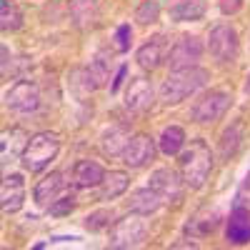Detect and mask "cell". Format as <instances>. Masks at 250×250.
Returning a JSON list of instances; mask_svg holds the SVG:
<instances>
[{"mask_svg":"<svg viewBox=\"0 0 250 250\" xmlns=\"http://www.w3.org/2000/svg\"><path fill=\"white\" fill-rule=\"evenodd\" d=\"M208 83V70L203 68H183V70H173L165 83L160 85V100L168 103V105H175V103L185 100L188 95L198 93L203 85Z\"/></svg>","mask_w":250,"mask_h":250,"instance_id":"cell-2","label":"cell"},{"mask_svg":"<svg viewBox=\"0 0 250 250\" xmlns=\"http://www.w3.org/2000/svg\"><path fill=\"white\" fill-rule=\"evenodd\" d=\"M130 38H133V30H130L128 23L118 25V30H115V50H118V53L128 50V48H130Z\"/></svg>","mask_w":250,"mask_h":250,"instance_id":"cell-31","label":"cell"},{"mask_svg":"<svg viewBox=\"0 0 250 250\" xmlns=\"http://www.w3.org/2000/svg\"><path fill=\"white\" fill-rule=\"evenodd\" d=\"M8 62H10V55H8V48L3 45V75H8Z\"/></svg>","mask_w":250,"mask_h":250,"instance_id":"cell-35","label":"cell"},{"mask_svg":"<svg viewBox=\"0 0 250 250\" xmlns=\"http://www.w3.org/2000/svg\"><path fill=\"white\" fill-rule=\"evenodd\" d=\"M5 105L15 113H33L40 105V88L30 80H20L5 93Z\"/></svg>","mask_w":250,"mask_h":250,"instance_id":"cell-8","label":"cell"},{"mask_svg":"<svg viewBox=\"0 0 250 250\" xmlns=\"http://www.w3.org/2000/svg\"><path fill=\"white\" fill-rule=\"evenodd\" d=\"M60 150V138L55 133H38L28 140L23 155H20V160H23L25 170L30 173H40L43 168H48L50 160H55Z\"/></svg>","mask_w":250,"mask_h":250,"instance_id":"cell-3","label":"cell"},{"mask_svg":"<svg viewBox=\"0 0 250 250\" xmlns=\"http://www.w3.org/2000/svg\"><path fill=\"white\" fill-rule=\"evenodd\" d=\"M245 93L250 95V75H248V80H245Z\"/></svg>","mask_w":250,"mask_h":250,"instance_id":"cell-36","label":"cell"},{"mask_svg":"<svg viewBox=\"0 0 250 250\" xmlns=\"http://www.w3.org/2000/svg\"><path fill=\"white\" fill-rule=\"evenodd\" d=\"M205 15V0H178L170 8V20L188 23V20H200Z\"/></svg>","mask_w":250,"mask_h":250,"instance_id":"cell-20","label":"cell"},{"mask_svg":"<svg viewBox=\"0 0 250 250\" xmlns=\"http://www.w3.org/2000/svg\"><path fill=\"white\" fill-rule=\"evenodd\" d=\"M73 208H75V198L73 195H65V198H60V200H53L50 215H68V213H73Z\"/></svg>","mask_w":250,"mask_h":250,"instance_id":"cell-32","label":"cell"},{"mask_svg":"<svg viewBox=\"0 0 250 250\" xmlns=\"http://www.w3.org/2000/svg\"><path fill=\"white\" fill-rule=\"evenodd\" d=\"M230 93H225V90H210V93H205L195 105H193V120L195 123H215L225 115V110L230 108Z\"/></svg>","mask_w":250,"mask_h":250,"instance_id":"cell-5","label":"cell"},{"mask_svg":"<svg viewBox=\"0 0 250 250\" xmlns=\"http://www.w3.org/2000/svg\"><path fill=\"white\" fill-rule=\"evenodd\" d=\"M23 25V13L18 10L13 0H0V28L3 33H13Z\"/></svg>","mask_w":250,"mask_h":250,"instance_id":"cell-27","label":"cell"},{"mask_svg":"<svg viewBox=\"0 0 250 250\" xmlns=\"http://www.w3.org/2000/svg\"><path fill=\"white\" fill-rule=\"evenodd\" d=\"M158 18H160V3L158 0H145V3H140L138 10H135V20L140 25H150Z\"/></svg>","mask_w":250,"mask_h":250,"instance_id":"cell-28","label":"cell"},{"mask_svg":"<svg viewBox=\"0 0 250 250\" xmlns=\"http://www.w3.org/2000/svg\"><path fill=\"white\" fill-rule=\"evenodd\" d=\"M203 58V43L193 35H183L178 43L170 48L168 65L170 70H183V68H195L198 60Z\"/></svg>","mask_w":250,"mask_h":250,"instance_id":"cell-7","label":"cell"},{"mask_svg":"<svg viewBox=\"0 0 250 250\" xmlns=\"http://www.w3.org/2000/svg\"><path fill=\"white\" fill-rule=\"evenodd\" d=\"M155 100V93H153V85L150 80L145 78H133L128 83V90H125V108L133 110V113H145Z\"/></svg>","mask_w":250,"mask_h":250,"instance_id":"cell-11","label":"cell"},{"mask_svg":"<svg viewBox=\"0 0 250 250\" xmlns=\"http://www.w3.org/2000/svg\"><path fill=\"white\" fill-rule=\"evenodd\" d=\"M0 200H3V213H18L25 203V180L23 175H5L0 188Z\"/></svg>","mask_w":250,"mask_h":250,"instance_id":"cell-12","label":"cell"},{"mask_svg":"<svg viewBox=\"0 0 250 250\" xmlns=\"http://www.w3.org/2000/svg\"><path fill=\"white\" fill-rule=\"evenodd\" d=\"M145 235H148V223L143 220L140 213H133L123 220H115L113 223V230H110V248H138Z\"/></svg>","mask_w":250,"mask_h":250,"instance_id":"cell-4","label":"cell"},{"mask_svg":"<svg viewBox=\"0 0 250 250\" xmlns=\"http://www.w3.org/2000/svg\"><path fill=\"white\" fill-rule=\"evenodd\" d=\"M62 185H65V180H62V173H58V170L48 173L43 180L35 185V190H33L35 203H38V205H48V203H53V200L60 195Z\"/></svg>","mask_w":250,"mask_h":250,"instance_id":"cell-17","label":"cell"},{"mask_svg":"<svg viewBox=\"0 0 250 250\" xmlns=\"http://www.w3.org/2000/svg\"><path fill=\"white\" fill-rule=\"evenodd\" d=\"M150 188L163 198V203H178L183 198V180L170 168H158L150 175Z\"/></svg>","mask_w":250,"mask_h":250,"instance_id":"cell-10","label":"cell"},{"mask_svg":"<svg viewBox=\"0 0 250 250\" xmlns=\"http://www.w3.org/2000/svg\"><path fill=\"white\" fill-rule=\"evenodd\" d=\"M128 140H130L128 125H110V128L103 133V138H100V148H103V153H105V155L115 158V155H123Z\"/></svg>","mask_w":250,"mask_h":250,"instance_id":"cell-14","label":"cell"},{"mask_svg":"<svg viewBox=\"0 0 250 250\" xmlns=\"http://www.w3.org/2000/svg\"><path fill=\"white\" fill-rule=\"evenodd\" d=\"M218 220H220V215H218V210H210V208H203V210L195 215V218H190V223H188V228L185 230L190 233V235H208V233H213L215 230V225H218Z\"/></svg>","mask_w":250,"mask_h":250,"instance_id":"cell-23","label":"cell"},{"mask_svg":"<svg viewBox=\"0 0 250 250\" xmlns=\"http://www.w3.org/2000/svg\"><path fill=\"white\" fill-rule=\"evenodd\" d=\"M125 73H128V65H120V70H118V75H115V80H113V85H110V93H115V90L120 88V83H123Z\"/></svg>","mask_w":250,"mask_h":250,"instance_id":"cell-34","label":"cell"},{"mask_svg":"<svg viewBox=\"0 0 250 250\" xmlns=\"http://www.w3.org/2000/svg\"><path fill=\"white\" fill-rule=\"evenodd\" d=\"M185 145V130L178 128V125H168L163 133H160V140H158V148L165 153V155H178Z\"/></svg>","mask_w":250,"mask_h":250,"instance_id":"cell-25","label":"cell"},{"mask_svg":"<svg viewBox=\"0 0 250 250\" xmlns=\"http://www.w3.org/2000/svg\"><path fill=\"white\" fill-rule=\"evenodd\" d=\"M113 223V210L108 208H103V210H95L85 218V228L88 230H103V228H108Z\"/></svg>","mask_w":250,"mask_h":250,"instance_id":"cell-29","label":"cell"},{"mask_svg":"<svg viewBox=\"0 0 250 250\" xmlns=\"http://www.w3.org/2000/svg\"><path fill=\"white\" fill-rule=\"evenodd\" d=\"M160 205H163V198L153 190L150 185H148V188H140V190H135V193L130 195V200H128V208H130L133 213H140V215H150V213H155Z\"/></svg>","mask_w":250,"mask_h":250,"instance_id":"cell-18","label":"cell"},{"mask_svg":"<svg viewBox=\"0 0 250 250\" xmlns=\"http://www.w3.org/2000/svg\"><path fill=\"white\" fill-rule=\"evenodd\" d=\"M225 238L230 245H248L250 243V210L243 205H238L228 218Z\"/></svg>","mask_w":250,"mask_h":250,"instance_id":"cell-13","label":"cell"},{"mask_svg":"<svg viewBox=\"0 0 250 250\" xmlns=\"http://www.w3.org/2000/svg\"><path fill=\"white\" fill-rule=\"evenodd\" d=\"M240 143H243V123L228 125V128L223 130V135H220V153H223V158L235 155V150L240 148Z\"/></svg>","mask_w":250,"mask_h":250,"instance_id":"cell-26","label":"cell"},{"mask_svg":"<svg viewBox=\"0 0 250 250\" xmlns=\"http://www.w3.org/2000/svg\"><path fill=\"white\" fill-rule=\"evenodd\" d=\"M208 50L220 62H230L238 55V33L230 25H215L208 35Z\"/></svg>","mask_w":250,"mask_h":250,"instance_id":"cell-6","label":"cell"},{"mask_svg":"<svg viewBox=\"0 0 250 250\" xmlns=\"http://www.w3.org/2000/svg\"><path fill=\"white\" fill-rule=\"evenodd\" d=\"M218 8L223 15H233L243 8V0H218Z\"/></svg>","mask_w":250,"mask_h":250,"instance_id":"cell-33","label":"cell"},{"mask_svg":"<svg viewBox=\"0 0 250 250\" xmlns=\"http://www.w3.org/2000/svg\"><path fill=\"white\" fill-rule=\"evenodd\" d=\"M155 158V140L145 133H138L128 140L123 150V163L128 165V168H143V165H148L150 160Z\"/></svg>","mask_w":250,"mask_h":250,"instance_id":"cell-9","label":"cell"},{"mask_svg":"<svg viewBox=\"0 0 250 250\" xmlns=\"http://www.w3.org/2000/svg\"><path fill=\"white\" fill-rule=\"evenodd\" d=\"M28 135L20 130V128H10L3 133V143H0V148H3V163H8V158H15V155H23L25 145H28Z\"/></svg>","mask_w":250,"mask_h":250,"instance_id":"cell-22","label":"cell"},{"mask_svg":"<svg viewBox=\"0 0 250 250\" xmlns=\"http://www.w3.org/2000/svg\"><path fill=\"white\" fill-rule=\"evenodd\" d=\"M88 70L93 73V78H95V83L98 85H103V83L108 80V60L103 58V55H98L90 65H88Z\"/></svg>","mask_w":250,"mask_h":250,"instance_id":"cell-30","label":"cell"},{"mask_svg":"<svg viewBox=\"0 0 250 250\" xmlns=\"http://www.w3.org/2000/svg\"><path fill=\"white\" fill-rule=\"evenodd\" d=\"M68 85H70V90H73L78 98H85L88 93H93L95 88H100L98 83H95V78H93V73L88 70V65H85V68H75V70H70V75H68Z\"/></svg>","mask_w":250,"mask_h":250,"instance_id":"cell-24","label":"cell"},{"mask_svg":"<svg viewBox=\"0 0 250 250\" xmlns=\"http://www.w3.org/2000/svg\"><path fill=\"white\" fill-rule=\"evenodd\" d=\"M103 200H115V198H120L125 190H128V185H130V180H128V173H123V170H110V173H105V178H103Z\"/></svg>","mask_w":250,"mask_h":250,"instance_id":"cell-21","label":"cell"},{"mask_svg":"<svg viewBox=\"0 0 250 250\" xmlns=\"http://www.w3.org/2000/svg\"><path fill=\"white\" fill-rule=\"evenodd\" d=\"M163 58H165V38L163 35L153 38L150 43H145L135 53V60H138V65L143 70H155L160 62H163Z\"/></svg>","mask_w":250,"mask_h":250,"instance_id":"cell-15","label":"cell"},{"mask_svg":"<svg viewBox=\"0 0 250 250\" xmlns=\"http://www.w3.org/2000/svg\"><path fill=\"white\" fill-rule=\"evenodd\" d=\"M70 18L78 28H93L98 23V3L95 0H70Z\"/></svg>","mask_w":250,"mask_h":250,"instance_id":"cell-19","label":"cell"},{"mask_svg":"<svg viewBox=\"0 0 250 250\" xmlns=\"http://www.w3.org/2000/svg\"><path fill=\"white\" fill-rule=\"evenodd\" d=\"M103 178H105V170L95 160H80L73 168V183L78 188H95L103 183Z\"/></svg>","mask_w":250,"mask_h":250,"instance_id":"cell-16","label":"cell"},{"mask_svg":"<svg viewBox=\"0 0 250 250\" xmlns=\"http://www.w3.org/2000/svg\"><path fill=\"white\" fill-rule=\"evenodd\" d=\"M210 168H213V153L208 148V143L203 138L193 140L190 148H188L183 155H180V170H183V183L188 188H198L205 185L208 175H210Z\"/></svg>","mask_w":250,"mask_h":250,"instance_id":"cell-1","label":"cell"}]
</instances>
